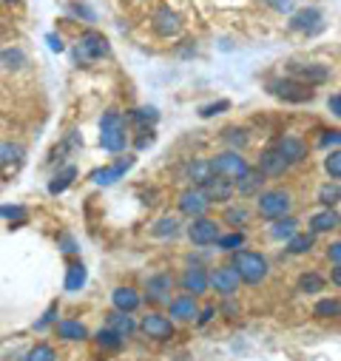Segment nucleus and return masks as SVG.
I'll return each instance as SVG.
<instances>
[{"instance_id": "1", "label": "nucleus", "mask_w": 341, "mask_h": 361, "mask_svg": "<svg viewBox=\"0 0 341 361\" xmlns=\"http://www.w3.org/2000/svg\"><path fill=\"white\" fill-rule=\"evenodd\" d=\"M128 142H131V134H128L125 117L117 109L103 111V117H100V145L108 154H123L128 148Z\"/></svg>"}, {"instance_id": "2", "label": "nucleus", "mask_w": 341, "mask_h": 361, "mask_svg": "<svg viewBox=\"0 0 341 361\" xmlns=\"http://www.w3.org/2000/svg\"><path fill=\"white\" fill-rule=\"evenodd\" d=\"M239 279L244 285H259L268 279V259L262 253H253V250H236L233 253V264H230Z\"/></svg>"}, {"instance_id": "3", "label": "nucleus", "mask_w": 341, "mask_h": 361, "mask_svg": "<svg viewBox=\"0 0 341 361\" xmlns=\"http://www.w3.org/2000/svg\"><path fill=\"white\" fill-rule=\"evenodd\" d=\"M268 92H271L273 97H279L282 103H293V106L310 103V100L316 97V92H313L310 85H304V82H299V80H293V77H273V80L268 82Z\"/></svg>"}, {"instance_id": "4", "label": "nucleus", "mask_w": 341, "mask_h": 361, "mask_svg": "<svg viewBox=\"0 0 341 361\" xmlns=\"http://www.w3.org/2000/svg\"><path fill=\"white\" fill-rule=\"evenodd\" d=\"M108 51H111L108 37L100 35V32H94V29H89V32L80 35V40L74 46V60L80 66H85V63H92V60H103Z\"/></svg>"}, {"instance_id": "5", "label": "nucleus", "mask_w": 341, "mask_h": 361, "mask_svg": "<svg viewBox=\"0 0 341 361\" xmlns=\"http://www.w3.org/2000/svg\"><path fill=\"white\" fill-rule=\"evenodd\" d=\"M290 205H293V197L285 188H271V191L259 194V205H256V211H259V216L276 222V219L290 214Z\"/></svg>"}, {"instance_id": "6", "label": "nucleus", "mask_w": 341, "mask_h": 361, "mask_svg": "<svg viewBox=\"0 0 341 361\" xmlns=\"http://www.w3.org/2000/svg\"><path fill=\"white\" fill-rule=\"evenodd\" d=\"M211 165H213V173L216 176H222V179H230V183H236V179H242L244 173H247V159L239 154V151H225V154H219V157H213L211 159Z\"/></svg>"}, {"instance_id": "7", "label": "nucleus", "mask_w": 341, "mask_h": 361, "mask_svg": "<svg viewBox=\"0 0 341 361\" xmlns=\"http://www.w3.org/2000/svg\"><path fill=\"white\" fill-rule=\"evenodd\" d=\"M140 330L151 338V341H170L177 336V327H174V319H168V316H162V313H148V316H142V322H140Z\"/></svg>"}, {"instance_id": "8", "label": "nucleus", "mask_w": 341, "mask_h": 361, "mask_svg": "<svg viewBox=\"0 0 341 361\" xmlns=\"http://www.w3.org/2000/svg\"><path fill=\"white\" fill-rule=\"evenodd\" d=\"M26 162V148L15 140H4L0 142V173L4 176H15Z\"/></svg>"}, {"instance_id": "9", "label": "nucleus", "mask_w": 341, "mask_h": 361, "mask_svg": "<svg viewBox=\"0 0 341 361\" xmlns=\"http://www.w3.org/2000/svg\"><path fill=\"white\" fill-rule=\"evenodd\" d=\"M151 26H154V32L159 37H177L182 32V15L174 12L170 6H159L154 12V18H151Z\"/></svg>"}, {"instance_id": "10", "label": "nucleus", "mask_w": 341, "mask_h": 361, "mask_svg": "<svg viewBox=\"0 0 341 361\" xmlns=\"http://www.w3.org/2000/svg\"><path fill=\"white\" fill-rule=\"evenodd\" d=\"M290 29L293 32H302V35H318L321 29H324V15H321V9H313V6H307V9H299V12H293L290 15Z\"/></svg>"}, {"instance_id": "11", "label": "nucleus", "mask_w": 341, "mask_h": 361, "mask_svg": "<svg viewBox=\"0 0 341 361\" xmlns=\"http://www.w3.org/2000/svg\"><path fill=\"white\" fill-rule=\"evenodd\" d=\"M219 236H222L219 225H216L213 219H208V216H199V219H194V222L188 225V239H191L197 247L216 245V239H219Z\"/></svg>"}, {"instance_id": "12", "label": "nucleus", "mask_w": 341, "mask_h": 361, "mask_svg": "<svg viewBox=\"0 0 341 361\" xmlns=\"http://www.w3.org/2000/svg\"><path fill=\"white\" fill-rule=\"evenodd\" d=\"M290 77L313 88V85H321L330 80V68L321 63H290Z\"/></svg>"}, {"instance_id": "13", "label": "nucleus", "mask_w": 341, "mask_h": 361, "mask_svg": "<svg viewBox=\"0 0 341 361\" xmlns=\"http://www.w3.org/2000/svg\"><path fill=\"white\" fill-rule=\"evenodd\" d=\"M180 214H185V216H191V219H199V216H205L208 214V208H211V202H208V197L202 194V188H185L182 194H180Z\"/></svg>"}, {"instance_id": "14", "label": "nucleus", "mask_w": 341, "mask_h": 361, "mask_svg": "<svg viewBox=\"0 0 341 361\" xmlns=\"http://www.w3.org/2000/svg\"><path fill=\"white\" fill-rule=\"evenodd\" d=\"M131 168H134V157H131V154H125V157H120L117 162H111V165H106V168L94 171V173H92V183H94V185H114L117 179H123Z\"/></svg>"}, {"instance_id": "15", "label": "nucleus", "mask_w": 341, "mask_h": 361, "mask_svg": "<svg viewBox=\"0 0 341 361\" xmlns=\"http://www.w3.org/2000/svg\"><path fill=\"white\" fill-rule=\"evenodd\" d=\"M211 279V288L219 293V296H233L236 290H239V274L230 267V264H219V267H213V274L208 276Z\"/></svg>"}, {"instance_id": "16", "label": "nucleus", "mask_w": 341, "mask_h": 361, "mask_svg": "<svg viewBox=\"0 0 341 361\" xmlns=\"http://www.w3.org/2000/svg\"><path fill=\"white\" fill-rule=\"evenodd\" d=\"M174 276L170 274H154L145 279V296L151 302H170V290H174Z\"/></svg>"}, {"instance_id": "17", "label": "nucleus", "mask_w": 341, "mask_h": 361, "mask_svg": "<svg viewBox=\"0 0 341 361\" xmlns=\"http://www.w3.org/2000/svg\"><path fill=\"white\" fill-rule=\"evenodd\" d=\"M54 333H57V338L60 341H68V344H77V341H89V327H85L82 322H77V319H60L57 324H54Z\"/></svg>"}, {"instance_id": "18", "label": "nucleus", "mask_w": 341, "mask_h": 361, "mask_svg": "<svg viewBox=\"0 0 341 361\" xmlns=\"http://www.w3.org/2000/svg\"><path fill=\"white\" fill-rule=\"evenodd\" d=\"M111 305H114V310H120V313H134V310L142 305V296H140L137 288L120 285V288H114V293H111Z\"/></svg>"}, {"instance_id": "19", "label": "nucleus", "mask_w": 341, "mask_h": 361, "mask_svg": "<svg viewBox=\"0 0 341 361\" xmlns=\"http://www.w3.org/2000/svg\"><path fill=\"white\" fill-rule=\"evenodd\" d=\"M208 288H211V279H208V270H202V267H188L185 270V276H182V290L188 293V296H202V293H208Z\"/></svg>"}, {"instance_id": "20", "label": "nucleus", "mask_w": 341, "mask_h": 361, "mask_svg": "<svg viewBox=\"0 0 341 361\" xmlns=\"http://www.w3.org/2000/svg\"><path fill=\"white\" fill-rule=\"evenodd\" d=\"M202 194L208 197V202L213 205V202H228L236 191H233V183L230 179H222V176H211L208 183L202 185Z\"/></svg>"}, {"instance_id": "21", "label": "nucleus", "mask_w": 341, "mask_h": 361, "mask_svg": "<svg viewBox=\"0 0 341 361\" xmlns=\"http://www.w3.org/2000/svg\"><path fill=\"white\" fill-rule=\"evenodd\" d=\"M273 148H276L290 165H299V162L307 159V145H304L299 137H282V140H276Z\"/></svg>"}, {"instance_id": "22", "label": "nucleus", "mask_w": 341, "mask_h": 361, "mask_svg": "<svg viewBox=\"0 0 341 361\" xmlns=\"http://www.w3.org/2000/svg\"><path fill=\"white\" fill-rule=\"evenodd\" d=\"M262 185H265V173L259 168H247V173L233 183V191H239V197H253L262 194Z\"/></svg>"}, {"instance_id": "23", "label": "nucleus", "mask_w": 341, "mask_h": 361, "mask_svg": "<svg viewBox=\"0 0 341 361\" xmlns=\"http://www.w3.org/2000/svg\"><path fill=\"white\" fill-rule=\"evenodd\" d=\"M287 168H290V162H287L276 148L262 151V157H259V171H262L265 176H282Z\"/></svg>"}, {"instance_id": "24", "label": "nucleus", "mask_w": 341, "mask_h": 361, "mask_svg": "<svg viewBox=\"0 0 341 361\" xmlns=\"http://www.w3.org/2000/svg\"><path fill=\"white\" fill-rule=\"evenodd\" d=\"M106 327H111V330H114L120 338H125V341L140 330V324L134 322V316H131V313H120V310H111V313H108V324H106Z\"/></svg>"}, {"instance_id": "25", "label": "nucleus", "mask_w": 341, "mask_h": 361, "mask_svg": "<svg viewBox=\"0 0 341 361\" xmlns=\"http://www.w3.org/2000/svg\"><path fill=\"white\" fill-rule=\"evenodd\" d=\"M199 316V307H197V299L194 296H177L170 299V319L177 322H194Z\"/></svg>"}, {"instance_id": "26", "label": "nucleus", "mask_w": 341, "mask_h": 361, "mask_svg": "<svg viewBox=\"0 0 341 361\" xmlns=\"http://www.w3.org/2000/svg\"><path fill=\"white\" fill-rule=\"evenodd\" d=\"M338 225H341V216H338L335 208H324V211H318V214L310 216V233H330Z\"/></svg>"}, {"instance_id": "27", "label": "nucleus", "mask_w": 341, "mask_h": 361, "mask_svg": "<svg viewBox=\"0 0 341 361\" xmlns=\"http://www.w3.org/2000/svg\"><path fill=\"white\" fill-rule=\"evenodd\" d=\"M74 179H77V168H74V165H63V168L51 176V183H49V194H51V197H57V194L68 191V188L74 185Z\"/></svg>"}, {"instance_id": "28", "label": "nucleus", "mask_w": 341, "mask_h": 361, "mask_svg": "<svg viewBox=\"0 0 341 361\" xmlns=\"http://www.w3.org/2000/svg\"><path fill=\"white\" fill-rule=\"evenodd\" d=\"M85 279H89V270H85L82 262H71L68 270H66V290L68 293H77L85 288Z\"/></svg>"}, {"instance_id": "29", "label": "nucleus", "mask_w": 341, "mask_h": 361, "mask_svg": "<svg viewBox=\"0 0 341 361\" xmlns=\"http://www.w3.org/2000/svg\"><path fill=\"white\" fill-rule=\"evenodd\" d=\"M211 176H216V173H213L211 159H194V162L188 165V179L194 183V188H202Z\"/></svg>"}, {"instance_id": "30", "label": "nucleus", "mask_w": 341, "mask_h": 361, "mask_svg": "<svg viewBox=\"0 0 341 361\" xmlns=\"http://www.w3.org/2000/svg\"><path fill=\"white\" fill-rule=\"evenodd\" d=\"M94 341H97V347L106 350V353H117V350H123V344H125V338H120L111 327H103V330L94 336Z\"/></svg>"}, {"instance_id": "31", "label": "nucleus", "mask_w": 341, "mask_h": 361, "mask_svg": "<svg viewBox=\"0 0 341 361\" xmlns=\"http://www.w3.org/2000/svg\"><path fill=\"white\" fill-rule=\"evenodd\" d=\"M23 361H60V355H57V350H54L51 344L37 341L35 347H29V350H26Z\"/></svg>"}, {"instance_id": "32", "label": "nucleus", "mask_w": 341, "mask_h": 361, "mask_svg": "<svg viewBox=\"0 0 341 361\" xmlns=\"http://www.w3.org/2000/svg\"><path fill=\"white\" fill-rule=\"evenodd\" d=\"M293 233H299V222L293 219V216H282V219H276L273 225H271V236L273 239H290Z\"/></svg>"}, {"instance_id": "33", "label": "nucleus", "mask_w": 341, "mask_h": 361, "mask_svg": "<svg viewBox=\"0 0 341 361\" xmlns=\"http://www.w3.org/2000/svg\"><path fill=\"white\" fill-rule=\"evenodd\" d=\"M318 202L324 205V208H335L338 202H341V183H324L321 188H318Z\"/></svg>"}, {"instance_id": "34", "label": "nucleus", "mask_w": 341, "mask_h": 361, "mask_svg": "<svg viewBox=\"0 0 341 361\" xmlns=\"http://www.w3.org/2000/svg\"><path fill=\"white\" fill-rule=\"evenodd\" d=\"M151 233L159 236V239H174V236L180 233V219H177V216H162V219L151 228Z\"/></svg>"}, {"instance_id": "35", "label": "nucleus", "mask_w": 341, "mask_h": 361, "mask_svg": "<svg viewBox=\"0 0 341 361\" xmlns=\"http://www.w3.org/2000/svg\"><path fill=\"white\" fill-rule=\"evenodd\" d=\"M313 242H316V233H293L287 239V250L293 256H302V253H310L313 250Z\"/></svg>"}, {"instance_id": "36", "label": "nucleus", "mask_w": 341, "mask_h": 361, "mask_svg": "<svg viewBox=\"0 0 341 361\" xmlns=\"http://www.w3.org/2000/svg\"><path fill=\"white\" fill-rule=\"evenodd\" d=\"M128 120L137 123L140 128H154V123L159 120V111L151 109V106H142V109H134V111L128 114Z\"/></svg>"}, {"instance_id": "37", "label": "nucleus", "mask_w": 341, "mask_h": 361, "mask_svg": "<svg viewBox=\"0 0 341 361\" xmlns=\"http://www.w3.org/2000/svg\"><path fill=\"white\" fill-rule=\"evenodd\" d=\"M324 285H327L324 276H318L316 270H307V274L299 276V290H302V293H321Z\"/></svg>"}, {"instance_id": "38", "label": "nucleus", "mask_w": 341, "mask_h": 361, "mask_svg": "<svg viewBox=\"0 0 341 361\" xmlns=\"http://www.w3.org/2000/svg\"><path fill=\"white\" fill-rule=\"evenodd\" d=\"M0 63H4L6 68H23L26 66V51L23 49H18V46H12V49H4L0 51Z\"/></svg>"}, {"instance_id": "39", "label": "nucleus", "mask_w": 341, "mask_h": 361, "mask_svg": "<svg viewBox=\"0 0 341 361\" xmlns=\"http://www.w3.org/2000/svg\"><path fill=\"white\" fill-rule=\"evenodd\" d=\"M313 316H318V319H338L341 316V302L338 299H321V302H316Z\"/></svg>"}, {"instance_id": "40", "label": "nucleus", "mask_w": 341, "mask_h": 361, "mask_svg": "<svg viewBox=\"0 0 341 361\" xmlns=\"http://www.w3.org/2000/svg\"><path fill=\"white\" fill-rule=\"evenodd\" d=\"M0 219H9L12 225H26L29 211L23 205H0Z\"/></svg>"}, {"instance_id": "41", "label": "nucleus", "mask_w": 341, "mask_h": 361, "mask_svg": "<svg viewBox=\"0 0 341 361\" xmlns=\"http://www.w3.org/2000/svg\"><path fill=\"white\" fill-rule=\"evenodd\" d=\"M242 245H244V233H242V231H233V233L216 239V247H219V250H228V253H236Z\"/></svg>"}, {"instance_id": "42", "label": "nucleus", "mask_w": 341, "mask_h": 361, "mask_svg": "<svg viewBox=\"0 0 341 361\" xmlns=\"http://www.w3.org/2000/svg\"><path fill=\"white\" fill-rule=\"evenodd\" d=\"M324 171L330 173V179H335V183L341 179V148H335L324 157Z\"/></svg>"}, {"instance_id": "43", "label": "nucleus", "mask_w": 341, "mask_h": 361, "mask_svg": "<svg viewBox=\"0 0 341 361\" xmlns=\"http://www.w3.org/2000/svg\"><path fill=\"white\" fill-rule=\"evenodd\" d=\"M247 208L244 205H233V208H228L225 211V222L228 225H247Z\"/></svg>"}, {"instance_id": "44", "label": "nucleus", "mask_w": 341, "mask_h": 361, "mask_svg": "<svg viewBox=\"0 0 341 361\" xmlns=\"http://www.w3.org/2000/svg\"><path fill=\"white\" fill-rule=\"evenodd\" d=\"M57 316H60V305H57V302H51V305H49V310L43 313V319H37V322H35V330H46L49 324H54V322H57Z\"/></svg>"}, {"instance_id": "45", "label": "nucleus", "mask_w": 341, "mask_h": 361, "mask_svg": "<svg viewBox=\"0 0 341 361\" xmlns=\"http://www.w3.org/2000/svg\"><path fill=\"white\" fill-rule=\"evenodd\" d=\"M230 109V100H216V103H208V106H202L199 109V117H216V114H222V111H228Z\"/></svg>"}, {"instance_id": "46", "label": "nucleus", "mask_w": 341, "mask_h": 361, "mask_svg": "<svg viewBox=\"0 0 341 361\" xmlns=\"http://www.w3.org/2000/svg\"><path fill=\"white\" fill-rule=\"evenodd\" d=\"M225 140L233 145V151H239L242 145H247V131L244 128H228L225 131Z\"/></svg>"}, {"instance_id": "47", "label": "nucleus", "mask_w": 341, "mask_h": 361, "mask_svg": "<svg viewBox=\"0 0 341 361\" xmlns=\"http://www.w3.org/2000/svg\"><path fill=\"white\" fill-rule=\"evenodd\" d=\"M318 145H321V148H341V131H335V128H330V131H321V137H318Z\"/></svg>"}, {"instance_id": "48", "label": "nucleus", "mask_w": 341, "mask_h": 361, "mask_svg": "<svg viewBox=\"0 0 341 361\" xmlns=\"http://www.w3.org/2000/svg\"><path fill=\"white\" fill-rule=\"evenodd\" d=\"M137 134H140V137L134 140V145H137V151H142V148H148V145H154V140H156V134H154V128H140Z\"/></svg>"}, {"instance_id": "49", "label": "nucleus", "mask_w": 341, "mask_h": 361, "mask_svg": "<svg viewBox=\"0 0 341 361\" xmlns=\"http://www.w3.org/2000/svg\"><path fill=\"white\" fill-rule=\"evenodd\" d=\"M265 4L282 15H293V0H265Z\"/></svg>"}, {"instance_id": "50", "label": "nucleus", "mask_w": 341, "mask_h": 361, "mask_svg": "<svg viewBox=\"0 0 341 361\" xmlns=\"http://www.w3.org/2000/svg\"><path fill=\"white\" fill-rule=\"evenodd\" d=\"M60 250H63L66 256H74V253H77V242H74L68 233H63V236H60Z\"/></svg>"}, {"instance_id": "51", "label": "nucleus", "mask_w": 341, "mask_h": 361, "mask_svg": "<svg viewBox=\"0 0 341 361\" xmlns=\"http://www.w3.org/2000/svg\"><path fill=\"white\" fill-rule=\"evenodd\" d=\"M71 12H74L77 18L82 15V18H85V20H89V23H94V20H97V15H94V12L89 9V6H82V4H74V6H71Z\"/></svg>"}, {"instance_id": "52", "label": "nucleus", "mask_w": 341, "mask_h": 361, "mask_svg": "<svg viewBox=\"0 0 341 361\" xmlns=\"http://www.w3.org/2000/svg\"><path fill=\"white\" fill-rule=\"evenodd\" d=\"M327 259H330L333 264H341V239H338V242H333V245L327 247Z\"/></svg>"}, {"instance_id": "53", "label": "nucleus", "mask_w": 341, "mask_h": 361, "mask_svg": "<svg viewBox=\"0 0 341 361\" xmlns=\"http://www.w3.org/2000/svg\"><path fill=\"white\" fill-rule=\"evenodd\" d=\"M46 43H49V49H51V51H57V54H60V51L66 49V46H63V37H60V35H49V37H46Z\"/></svg>"}, {"instance_id": "54", "label": "nucleus", "mask_w": 341, "mask_h": 361, "mask_svg": "<svg viewBox=\"0 0 341 361\" xmlns=\"http://www.w3.org/2000/svg\"><path fill=\"white\" fill-rule=\"evenodd\" d=\"M327 106H330V111H333V114L341 120V94H333V97L327 100Z\"/></svg>"}, {"instance_id": "55", "label": "nucleus", "mask_w": 341, "mask_h": 361, "mask_svg": "<svg viewBox=\"0 0 341 361\" xmlns=\"http://www.w3.org/2000/svg\"><path fill=\"white\" fill-rule=\"evenodd\" d=\"M213 316H216V307H213V305H211V307H205V310H202V313H199V319H197V322H199V324H202V327H205V324H208V322H211V319H213Z\"/></svg>"}, {"instance_id": "56", "label": "nucleus", "mask_w": 341, "mask_h": 361, "mask_svg": "<svg viewBox=\"0 0 341 361\" xmlns=\"http://www.w3.org/2000/svg\"><path fill=\"white\" fill-rule=\"evenodd\" d=\"M330 279H333V285H335V288H341V264H335V270L330 274Z\"/></svg>"}, {"instance_id": "57", "label": "nucleus", "mask_w": 341, "mask_h": 361, "mask_svg": "<svg viewBox=\"0 0 341 361\" xmlns=\"http://www.w3.org/2000/svg\"><path fill=\"white\" fill-rule=\"evenodd\" d=\"M0 4H4V6H20L23 0H0Z\"/></svg>"}, {"instance_id": "58", "label": "nucleus", "mask_w": 341, "mask_h": 361, "mask_svg": "<svg viewBox=\"0 0 341 361\" xmlns=\"http://www.w3.org/2000/svg\"><path fill=\"white\" fill-rule=\"evenodd\" d=\"M338 228H341V225H338Z\"/></svg>"}]
</instances>
